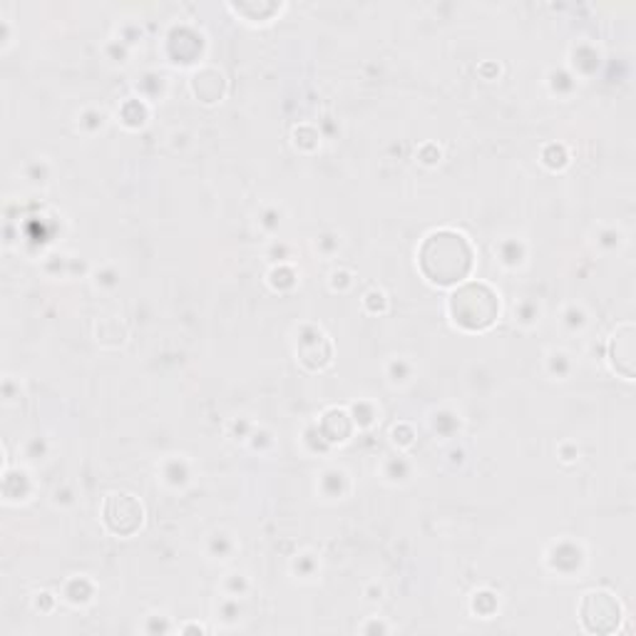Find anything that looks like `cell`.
I'll return each mask as SVG.
<instances>
[{
    "label": "cell",
    "mask_w": 636,
    "mask_h": 636,
    "mask_svg": "<svg viewBox=\"0 0 636 636\" xmlns=\"http://www.w3.org/2000/svg\"><path fill=\"white\" fill-rule=\"evenodd\" d=\"M420 268L433 284H458L472 268V246L456 232L430 234L420 249Z\"/></svg>",
    "instance_id": "6da1fadb"
},
{
    "label": "cell",
    "mask_w": 636,
    "mask_h": 636,
    "mask_svg": "<svg viewBox=\"0 0 636 636\" xmlns=\"http://www.w3.org/2000/svg\"><path fill=\"white\" fill-rule=\"evenodd\" d=\"M450 314L458 326L468 331H482L500 314L498 294L485 284L460 286L450 299Z\"/></svg>",
    "instance_id": "7a4b0ae2"
},
{
    "label": "cell",
    "mask_w": 636,
    "mask_h": 636,
    "mask_svg": "<svg viewBox=\"0 0 636 636\" xmlns=\"http://www.w3.org/2000/svg\"><path fill=\"white\" fill-rule=\"evenodd\" d=\"M622 607L607 591H591L581 601V619L591 632H611L619 624Z\"/></svg>",
    "instance_id": "3957f363"
},
{
    "label": "cell",
    "mask_w": 636,
    "mask_h": 636,
    "mask_svg": "<svg viewBox=\"0 0 636 636\" xmlns=\"http://www.w3.org/2000/svg\"><path fill=\"white\" fill-rule=\"evenodd\" d=\"M614 365L617 371H622L627 379H632V363H634V339H632V323H624V326L614 333Z\"/></svg>",
    "instance_id": "277c9868"
}]
</instances>
